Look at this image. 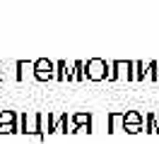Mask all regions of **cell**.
I'll return each mask as SVG.
<instances>
[{
  "label": "cell",
  "instance_id": "cell-1",
  "mask_svg": "<svg viewBox=\"0 0 159 144\" xmlns=\"http://www.w3.org/2000/svg\"><path fill=\"white\" fill-rule=\"evenodd\" d=\"M109 65L111 63H106L104 58H89L84 63V75H87L89 82H101V79H106V75H109Z\"/></svg>",
  "mask_w": 159,
  "mask_h": 144
},
{
  "label": "cell",
  "instance_id": "cell-2",
  "mask_svg": "<svg viewBox=\"0 0 159 144\" xmlns=\"http://www.w3.org/2000/svg\"><path fill=\"white\" fill-rule=\"evenodd\" d=\"M109 82H116V79H125V82H133V67H130L128 60H113L109 65V75H106Z\"/></svg>",
  "mask_w": 159,
  "mask_h": 144
},
{
  "label": "cell",
  "instance_id": "cell-3",
  "mask_svg": "<svg viewBox=\"0 0 159 144\" xmlns=\"http://www.w3.org/2000/svg\"><path fill=\"white\" fill-rule=\"evenodd\" d=\"M34 79H39V82H51V79H56V63H51L48 58L34 60Z\"/></svg>",
  "mask_w": 159,
  "mask_h": 144
},
{
  "label": "cell",
  "instance_id": "cell-4",
  "mask_svg": "<svg viewBox=\"0 0 159 144\" xmlns=\"http://www.w3.org/2000/svg\"><path fill=\"white\" fill-rule=\"evenodd\" d=\"M20 132L39 137V113H22L20 115Z\"/></svg>",
  "mask_w": 159,
  "mask_h": 144
},
{
  "label": "cell",
  "instance_id": "cell-5",
  "mask_svg": "<svg viewBox=\"0 0 159 144\" xmlns=\"http://www.w3.org/2000/svg\"><path fill=\"white\" fill-rule=\"evenodd\" d=\"M72 130L70 132H80V134H89L92 132V115L89 113H75L70 118Z\"/></svg>",
  "mask_w": 159,
  "mask_h": 144
},
{
  "label": "cell",
  "instance_id": "cell-6",
  "mask_svg": "<svg viewBox=\"0 0 159 144\" xmlns=\"http://www.w3.org/2000/svg\"><path fill=\"white\" fill-rule=\"evenodd\" d=\"M53 132V115L39 113V139H46V134Z\"/></svg>",
  "mask_w": 159,
  "mask_h": 144
},
{
  "label": "cell",
  "instance_id": "cell-7",
  "mask_svg": "<svg viewBox=\"0 0 159 144\" xmlns=\"http://www.w3.org/2000/svg\"><path fill=\"white\" fill-rule=\"evenodd\" d=\"M34 77V63L29 60H17V82H24V79H29Z\"/></svg>",
  "mask_w": 159,
  "mask_h": 144
},
{
  "label": "cell",
  "instance_id": "cell-8",
  "mask_svg": "<svg viewBox=\"0 0 159 144\" xmlns=\"http://www.w3.org/2000/svg\"><path fill=\"white\" fill-rule=\"evenodd\" d=\"M125 127V113H111L109 115V132H120Z\"/></svg>",
  "mask_w": 159,
  "mask_h": 144
},
{
  "label": "cell",
  "instance_id": "cell-9",
  "mask_svg": "<svg viewBox=\"0 0 159 144\" xmlns=\"http://www.w3.org/2000/svg\"><path fill=\"white\" fill-rule=\"evenodd\" d=\"M87 75H84V63L77 60V63H72V75H70V82H84Z\"/></svg>",
  "mask_w": 159,
  "mask_h": 144
},
{
  "label": "cell",
  "instance_id": "cell-10",
  "mask_svg": "<svg viewBox=\"0 0 159 144\" xmlns=\"http://www.w3.org/2000/svg\"><path fill=\"white\" fill-rule=\"evenodd\" d=\"M53 132H63V134H68V113H63V115H53Z\"/></svg>",
  "mask_w": 159,
  "mask_h": 144
},
{
  "label": "cell",
  "instance_id": "cell-11",
  "mask_svg": "<svg viewBox=\"0 0 159 144\" xmlns=\"http://www.w3.org/2000/svg\"><path fill=\"white\" fill-rule=\"evenodd\" d=\"M125 125H145V118L138 111H128L125 113Z\"/></svg>",
  "mask_w": 159,
  "mask_h": 144
},
{
  "label": "cell",
  "instance_id": "cell-12",
  "mask_svg": "<svg viewBox=\"0 0 159 144\" xmlns=\"http://www.w3.org/2000/svg\"><path fill=\"white\" fill-rule=\"evenodd\" d=\"M133 67V82H145V65L142 63H130Z\"/></svg>",
  "mask_w": 159,
  "mask_h": 144
},
{
  "label": "cell",
  "instance_id": "cell-13",
  "mask_svg": "<svg viewBox=\"0 0 159 144\" xmlns=\"http://www.w3.org/2000/svg\"><path fill=\"white\" fill-rule=\"evenodd\" d=\"M20 132V120L17 123H0V134H15Z\"/></svg>",
  "mask_w": 159,
  "mask_h": 144
},
{
  "label": "cell",
  "instance_id": "cell-14",
  "mask_svg": "<svg viewBox=\"0 0 159 144\" xmlns=\"http://www.w3.org/2000/svg\"><path fill=\"white\" fill-rule=\"evenodd\" d=\"M56 82H65V60L56 63Z\"/></svg>",
  "mask_w": 159,
  "mask_h": 144
},
{
  "label": "cell",
  "instance_id": "cell-15",
  "mask_svg": "<svg viewBox=\"0 0 159 144\" xmlns=\"http://www.w3.org/2000/svg\"><path fill=\"white\" fill-rule=\"evenodd\" d=\"M145 130V125H125L123 127V132H128V134H138V132H142Z\"/></svg>",
  "mask_w": 159,
  "mask_h": 144
},
{
  "label": "cell",
  "instance_id": "cell-16",
  "mask_svg": "<svg viewBox=\"0 0 159 144\" xmlns=\"http://www.w3.org/2000/svg\"><path fill=\"white\" fill-rule=\"evenodd\" d=\"M147 132L157 134V123H154V113H149V115H147Z\"/></svg>",
  "mask_w": 159,
  "mask_h": 144
},
{
  "label": "cell",
  "instance_id": "cell-17",
  "mask_svg": "<svg viewBox=\"0 0 159 144\" xmlns=\"http://www.w3.org/2000/svg\"><path fill=\"white\" fill-rule=\"evenodd\" d=\"M152 82H159V60L152 63Z\"/></svg>",
  "mask_w": 159,
  "mask_h": 144
}]
</instances>
